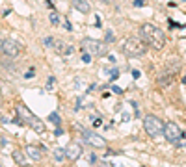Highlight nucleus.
Wrapping results in <instances>:
<instances>
[{
	"instance_id": "f257e3e1",
	"label": "nucleus",
	"mask_w": 186,
	"mask_h": 167,
	"mask_svg": "<svg viewBox=\"0 0 186 167\" xmlns=\"http://www.w3.org/2000/svg\"><path fill=\"white\" fill-rule=\"evenodd\" d=\"M140 36L147 45H151L153 48H156V50L164 48V45H166V33H164L160 28H156L155 24H149V23L142 24Z\"/></svg>"
},
{
	"instance_id": "f03ea898",
	"label": "nucleus",
	"mask_w": 186,
	"mask_h": 167,
	"mask_svg": "<svg viewBox=\"0 0 186 167\" xmlns=\"http://www.w3.org/2000/svg\"><path fill=\"white\" fill-rule=\"evenodd\" d=\"M15 113L20 117V121H23L24 124H28L34 132H37V134H43V132H45V123L41 121L37 115H34L24 104H17V106H15Z\"/></svg>"
},
{
	"instance_id": "7ed1b4c3",
	"label": "nucleus",
	"mask_w": 186,
	"mask_h": 167,
	"mask_svg": "<svg viewBox=\"0 0 186 167\" xmlns=\"http://www.w3.org/2000/svg\"><path fill=\"white\" fill-rule=\"evenodd\" d=\"M123 52H125L128 58H138V56H143L147 52V43L140 37H128L123 45Z\"/></svg>"
},
{
	"instance_id": "20e7f679",
	"label": "nucleus",
	"mask_w": 186,
	"mask_h": 167,
	"mask_svg": "<svg viewBox=\"0 0 186 167\" xmlns=\"http://www.w3.org/2000/svg\"><path fill=\"white\" fill-rule=\"evenodd\" d=\"M80 46H82V52H89L91 56H104L106 50H108V48H106V43L97 41V39H89V37L82 39Z\"/></svg>"
},
{
	"instance_id": "39448f33",
	"label": "nucleus",
	"mask_w": 186,
	"mask_h": 167,
	"mask_svg": "<svg viewBox=\"0 0 186 167\" xmlns=\"http://www.w3.org/2000/svg\"><path fill=\"white\" fill-rule=\"evenodd\" d=\"M143 128L151 137H160L164 134V123L156 115H147L145 121H143Z\"/></svg>"
},
{
	"instance_id": "423d86ee",
	"label": "nucleus",
	"mask_w": 186,
	"mask_h": 167,
	"mask_svg": "<svg viewBox=\"0 0 186 167\" xmlns=\"http://www.w3.org/2000/svg\"><path fill=\"white\" fill-rule=\"evenodd\" d=\"M164 136H166V139L169 143H179V139H182L184 134H182V130L179 128V124L175 123H166L164 124Z\"/></svg>"
},
{
	"instance_id": "0eeeda50",
	"label": "nucleus",
	"mask_w": 186,
	"mask_h": 167,
	"mask_svg": "<svg viewBox=\"0 0 186 167\" xmlns=\"http://www.w3.org/2000/svg\"><path fill=\"white\" fill-rule=\"evenodd\" d=\"M0 52L9 56V58H17L20 48H19V45L15 43V41H11V39H0Z\"/></svg>"
},
{
	"instance_id": "6e6552de",
	"label": "nucleus",
	"mask_w": 186,
	"mask_h": 167,
	"mask_svg": "<svg viewBox=\"0 0 186 167\" xmlns=\"http://www.w3.org/2000/svg\"><path fill=\"white\" fill-rule=\"evenodd\" d=\"M82 134H84V139H86L89 145H93V147H97V149H104V145H106L104 137H101L99 134H95V132H89V130H84Z\"/></svg>"
},
{
	"instance_id": "1a4fd4ad",
	"label": "nucleus",
	"mask_w": 186,
	"mask_h": 167,
	"mask_svg": "<svg viewBox=\"0 0 186 167\" xmlns=\"http://www.w3.org/2000/svg\"><path fill=\"white\" fill-rule=\"evenodd\" d=\"M80 156H82V149H80L78 143H71V145L65 149V158L71 160V162H77Z\"/></svg>"
},
{
	"instance_id": "9d476101",
	"label": "nucleus",
	"mask_w": 186,
	"mask_h": 167,
	"mask_svg": "<svg viewBox=\"0 0 186 167\" xmlns=\"http://www.w3.org/2000/svg\"><path fill=\"white\" fill-rule=\"evenodd\" d=\"M26 156L30 160H34V162H39V160L43 158V152H41V149L34 147V145H28V147H26Z\"/></svg>"
},
{
	"instance_id": "9b49d317",
	"label": "nucleus",
	"mask_w": 186,
	"mask_h": 167,
	"mask_svg": "<svg viewBox=\"0 0 186 167\" xmlns=\"http://www.w3.org/2000/svg\"><path fill=\"white\" fill-rule=\"evenodd\" d=\"M73 8L80 11V13H89L91 11V6H89V2H86V0H73Z\"/></svg>"
},
{
	"instance_id": "f8f14e48",
	"label": "nucleus",
	"mask_w": 186,
	"mask_h": 167,
	"mask_svg": "<svg viewBox=\"0 0 186 167\" xmlns=\"http://www.w3.org/2000/svg\"><path fill=\"white\" fill-rule=\"evenodd\" d=\"M171 80H173V73H164L160 78H158V86H168V84H171Z\"/></svg>"
},
{
	"instance_id": "ddd939ff",
	"label": "nucleus",
	"mask_w": 186,
	"mask_h": 167,
	"mask_svg": "<svg viewBox=\"0 0 186 167\" xmlns=\"http://www.w3.org/2000/svg\"><path fill=\"white\" fill-rule=\"evenodd\" d=\"M11 158L15 160L17 165H24V162H26V158H24V154H23L20 150H13V152H11Z\"/></svg>"
},
{
	"instance_id": "4468645a",
	"label": "nucleus",
	"mask_w": 186,
	"mask_h": 167,
	"mask_svg": "<svg viewBox=\"0 0 186 167\" xmlns=\"http://www.w3.org/2000/svg\"><path fill=\"white\" fill-rule=\"evenodd\" d=\"M47 121H50L52 124H56V126H60L61 124V117H60V113H56V111H52V113L47 117Z\"/></svg>"
},
{
	"instance_id": "2eb2a0df",
	"label": "nucleus",
	"mask_w": 186,
	"mask_h": 167,
	"mask_svg": "<svg viewBox=\"0 0 186 167\" xmlns=\"http://www.w3.org/2000/svg\"><path fill=\"white\" fill-rule=\"evenodd\" d=\"M63 158H65V149L56 147V149H54V160H56V162H61Z\"/></svg>"
},
{
	"instance_id": "dca6fc26",
	"label": "nucleus",
	"mask_w": 186,
	"mask_h": 167,
	"mask_svg": "<svg viewBox=\"0 0 186 167\" xmlns=\"http://www.w3.org/2000/svg\"><path fill=\"white\" fill-rule=\"evenodd\" d=\"M54 84H56V78H54V76H50V78H49V82H47V91H52Z\"/></svg>"
},
{
	"instance_id": "f3484780",
	"label": "nucleus",
	"mask_w": 186,
	"mask_h": 167,
	"mask_svg": "<svg viewBox=\"0 0 186 167\" xmlns=\"http://www.w3.org/2000/svg\"><path fill=\"white\" fill-rule=\"evenodd\" d=\"M50 23H52L54 26H58V24H60V19H58V13H54V11L50 13Z\"/></svg>"
},
{
	"instance_id": "a211bd4d",
	"label": "nucleus",
	"mask_w": 186,
	"mask_h": 167,
	"mask_svg": "<svg viewBox=\"0 0 186 167\" xmlns=\"http://www.w3.org/2000/svg\"><path fill=\"white\" fill-rule=\"evenodd\" d=\"M108 74H110V80H115V78L119 76V69H112V71H110Z\"/></svg>"
},
{
	"instance_id": "6ab92c4d",
	"label": "nucleus",
	"mask_w": 186,
	"mask_h": 167,
	"mask_svg": "<svg viewBox=\"0 0 186 167\" xmlns=\"http://www.w3.org/2000/svg\"><path fill=\"white\" fill-rule=\"evenodd\" d=\"M82 61H84V63H91V54L84 52V54H82Z\"/></svg>"
},
{
	"instance_id": "aec40b11",
	"label": "nucleus",
	"mask_w": 186,
	"mask_h": 167,
	"mask_svg": "<svg viewBox=\"0 0 186 167\" xmlns=\"http://www.w3.org/2000/svg\"><path fill=\"white\" fill-rule=\"evenodd\" d=\"M43 45H45V46H52V45H54V39H52V37H45V39H43Z\"/></svg>"
},
{
	"instance_id": "412c9836",
	"label": "nucleus",
	"mask_w": 186,
	"mask_h": 167,
	"mask_svg": "<svg viewBox=\"0 0 186 167\" xmlns=\"http://www.w3.org/2000/svg\"><path fill=\"white\" fill-rule=\"evenodd\" d=\"M34 74H36V71H34V69H30V71L24 74V78H26V80H30V78H34Z\"/></svg>"
},
{
	"instance_id": "4be33fe9",
	"label": "nucleus",
	"mask_w": 186,
	"mask_h": 167,
	"mask_svg": "<svg viewBox=\"0 0 186 167\" xmlns=\"http://www.w3.org/2000/svg\"><path fill=\"white\" fill-rule=\"evenodd\" d=\"M143 4H145V0H134V6H136V8H142Z\"/></svg>"
},
{
	"instance_id": "5701e85b",
	"label": "nucleus",
	"mask_w": 186,
	"mask_h": 167,
	"mask_svg": "<svg viewBox=\"0 0 186 167\" xmlns=\"http://www.w3.org/2000/svg\"><path fill=\"white\" fill-rule=\"evenodd\" d=\"M112 91H114V93H117V95H121V93H123V89H121V87H112Z\"/></svg>"
},
{
	"instance_id": "b1692460",
	"label": "nucleus",
	"mask_w": 186,
	"mask_h": 167,
	"mask_svg": "<svg viewBox=\"0 0 186 167\" xmlns=\"http://www.w3.org/2000/svg\"><path fill=\"white\" fill-rule=\"evenodd\" d=\"M54 136H63V130H61V128H56V132H54Z\"/></svg>"
},
{
	"instance_id": "393cba45",
	"label": "nucleus",
	"mask_w": 186,
	"mask_h": 167,
	"mask_svg": "<svg viewBox=\"0 0 186 167\" xmlns=\"http://www.w3.org/2000/svg\"><path fill=\"white\" fill-rule=\"evenodd\" d=\"M132 76H134V78H140V71H138V69H136V71H132Z\"/></svg>"
},
{
	"instance_id": "a878e982",
	"label": "nucleus",
	"mask_w": 186,
	"mask_h": 167,
	"mask_svg": "<svg viewBox=\"0 0 186 167\" xmlns=\"http://www.w3.org/2000/svg\"><path fill=\"white\" fill-rule=\"evenodd\" d=\"M112 39H114V36H112V32H110V30H108V36H106V41H112Z\"/></svg>"
},
{
	"instance_id": "bb28decb",
	"label": "nucleus",
	"mask_w": 186,
	"mask_h": 167,
	"mask_svg": "<svg viewBox=\"0 0 186 167\" xmlns=\"http://www.w3.org/2000/svg\"><path fill=\"white\" fill-rule=\"evenodd\" d=\"M104 2H106V4H112V2H114V0H104Z\"/></svg>"
},
{
	"instance_id": "cd10ccee",
	"label": "nucleus",
	"mask_w": 186,
	"mask_h": 167,
	"mask_svg": "<svg viewBox=\"0 0 186 167\" xmlns=\"http://www.w3.org/2000/svg\"><path fill=\"white\" fill-rule=\"evenodd\" d=\"M0 106H2V95H0Z\"/></svg>"
},
{
	"instance_id": "c85d7f7f",
	"label": "nucleus",
	"mask_w": 186,
	"mask_h": 167,
	"mask_svg": "<svg viewBox=\"0 0 186 167\" xmlns=\"http://www.w3.org/2000/svg\"><path fill=\"white\" fill-rule=\"evenodd\" d=\"M182 84H186V76H184V78H182Z\"/></svg>"
},
{
	"instance_id": "c756f323",
	"label": "nucleus",
	"mask_w": 186,
	"mask_h": 167,
	"mask_svg": "<svg viewBox=\"0 0 186 167\" xmlns=\"http://www.w3.org/2000/svg\"><path fill=\"white\" fill-rule=\"evenodd\" d=\"M182 2H186V0H182Z\"/></svg>"
}]
</instances>
